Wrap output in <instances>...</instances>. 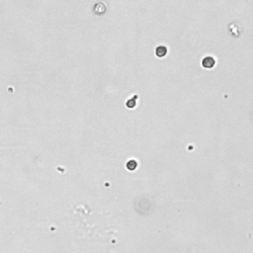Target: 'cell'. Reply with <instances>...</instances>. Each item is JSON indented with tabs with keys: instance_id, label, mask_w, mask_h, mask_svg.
<instances>
[{
	"instance_id": "1",
	"label": "cell",
	"mask_w": 253,
	"mask_h": 253,
	"mask_svg": "<svg viewBox=\"0 0 253 253\" xmlns=\"http://www.w3.org/2000/svg\"><path fill=\"white\" fill-rule=\"evenodd\" d=\"M202 65L206 68H212L215 65V60L212 56H206L202 61Z\"/></svg>"
},
{
	"instance_id": "2",
	"label": "cell",
	"mask_w": 253,
	"mask_h": 253,
	"mask_svg": "<svg viewBox=\"0 0 253 253\" xmlns=\"http://www.w3.org/2000/svg\"><path fill=\"white\" fill-rule=\"evenodd\" d=\"M155 53H156V56H158V58H162V56H164L165 54L167 53L166 47H164V46L157 47L156 49H155Z\"/></svg>"
},
{
	"instance_id": "3",
	"label": "cell",
	"mask_w": 253,
	"mask_h": 253,
	"mask_svg": "<svg viewBox=\"0 0 253 253\" xmlns=\"http://www.w3.org/2000/svg\"><path fill=\"white\" fill-rule=\"evenodd\" d=\"M136 166H138V162L134 159L130 160V161L127 163V168L129 170H134L136 168Z\"/></svg>"
}]
</instances>
